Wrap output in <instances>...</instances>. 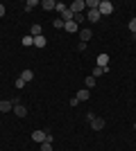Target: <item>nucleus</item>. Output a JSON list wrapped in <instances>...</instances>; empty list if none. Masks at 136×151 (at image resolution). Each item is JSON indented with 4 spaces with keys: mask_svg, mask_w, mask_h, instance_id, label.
I'll return each instance as SVG.
<instances>
[{
    "mask_svg": "<svg viewBox=\"0 0 136 151\" xmlns=\"http://www.w3.org/2000/svg\"><path fill=\"white\" fill-rule=\"evenodd\" d=\"M97 12H100V16H109V14H113V2H109V0H100Z\"/></svg>",
    "mask_w": 136,
    "mask_h": 151,
    "instance_id": "nucleus-1",
    "label": "nucleus"
},
{
    "mask_svg": "<svg viewBox=\"0 0 136 151\" xmlns=\"http://www.w3.org/2000/svg\"><path fill=\"white\" fill-rule=\"evenodd\" d=\"M84 9H86V2H84V0H75V2L71 5V12L73 14H82Z\"/></svg>",
    "mask_w": 136,
    "mask_h": 151,
    "instance_id": "nucleus-2",
    "label": "nucleus"
},
{
    "mask_svg": "<svg viewBox=\"0 0 136 151\" xmlns=\"http://www.w3.org/2000/svg\"><path fill=\"white\" fill-rule=\"evenodd\" d=\"M79 38H82V43H89L91 38H93V32H91L89 27H82V29H79Z\"/></svg>",
    "mask_w": 136,
    "mask_h": 151,
    "instance_id": "nucleus-3",
    "label": "nucleus"
},
{
    "mask_svg": "<svg viewBox=\"0 0 136 151\" xmlns=\"http://www.w3.org/2000/svg\"><path fill=\"white\" fill-rule=\"evenodd\" d=\"M95 65H100V68H109V54H97Z\"/></svg>",
    "mask_w": 136,
    "mask_h": 151,
    "instance_id": "nucleus-4",
    "label": "nucleus"
},
{
    "mask_svg": "<svg viewBox=\"0 0 136 151\" xmlns=\"http://www.w3.org/2000/svg\"><path fill=\"white\" fill-rule=\"evenodd\" d=\"M91 129H93V131H102L104 129V117H97L95 115V120L91 122Z\"/></svg>",
    "mask_w": 136,
    "mask_h": 151,
    "instance_id": "nucleus-5",
    "label": "nucleus"
},
{
    "mask_svg": "<svg viewBox=\"0 0 136 151\" xmlns=\"http://www.w3.org/2000/svg\"><path fill=\"white\" fill-rule=\"evenodd\" d=\"M9 111H14L12 99H2V101H0V113H9Z\"/></svg>",
    "mask_w": 136,
    "mask_h": 151,
    "instance_id": "nucleus-6",
    "label": "nucleus"
},
{
    "mask_svg": "<svg viewBox=\"0 0 136 151\" xmlns=\"http://www.w3.org/2000/svg\"><path fill=\"white\" fill-rule=\"evenodd\" d=\"M73 16H75V14H73V12H71V7H66L64 12L59 14V18L64 20V23H71V20H73Z\"/></svg>",
    "mask_w": 136,
    "mask_h": 151,
    "instance_id": "nucleus-7",
    "label": "nucleus"
},
{
    "mask_svg": "<svg viewBox=\"0 0 136 151\" xmlns=\"http://www.w3.org/2000/svg\"><path fill=\"white\" fill-rule=\"evenodd\" d=\"M64 29L68 32V34H75V32H79V25L75 20H71V23H64Z\"/></svg>",
    "mask_w": 136,
    "mask_h": 151,
    "instance_id": "nucleus-8",
    "label": "nucleus"
},
{
    "mask_svg": "<svg viewBox=\"0 0 136 151\" xmlns=\"http://www.w3.org/2000/svg\"><path fill=\"white\" fill-rule=\"evenodd\" d=\"M45 135H48V131H34L32 133V140L41 145V142H45Z\"/></svg>",
    "mask_w": 136,
    "mask_h": 151,
    "instance_id": "nucleus-9",
    "label": "nucleus"
},
{
    "mask_svg": "<svg viewBox=\"0 0 136 151\" xmlns=\"http://www.w3.org/2000/svg\"><path fill=\"white\" fill-rule=\"evenodd\" d=\"M20 79H23V81H32V79H34V72H32V68H25V70H23V72H20Z\"/></svg>",
    "mask_w": 136,
    "mask_h": 151,
    "instance_id": "nucleus-10",
    "label": "nucleus"
},
{
    "mask_svg": "<svg viewBox=\"0 0 136 151\" xmlns=\"http://www.w3.org/2000/svg\"><path fill=\"white\" fill-rule=\"evenodd\" d=\"M14 115H16V117H25V115H27V108L23 106V104H16V106H14Z\"/></svg>",
    "mask_w": 136,
    "mask_h": 151,
    "instance_id": "nucleus-11",
    "label": "nucleus"
},
{
    "mask_svg": "<svg viewBox=\"0 0 136 151\" xmlns=\"http://www.w3.org/2000/svg\"><path fill=\"white\" fill-rule=\"evenodd\" d=\"M86 18H89L91 23H97V20H100V12H97V9H89V12H86Z\"/></svg>",
    "mask_w": 136,
    "mask_h": 151,
    "instance_id": "nucleus-12",
    "label": "nucleus"
},
{
    "mask_svg": "<svg viewBox=\"0 0 136 151\" xmlns=\"http://www.w3.org/2000/svg\"><path fill=\"white\" fill-rule=\"evenodd\" d=\"M107 72H109V68H100V65H95V68H93V72H91V77H102V75H107Z\"/></svg>",
    "mask_w": 136,
    "mask_h": 151,
    "instance_id": "nucleus-13",
    "label": "nucleus"
},
{
    "mask_svg": "<svg viewBox=\"0 0 136 151\" xmlns=\"http://www.w3.org/2000/svg\"><path fill=\"white\" fill-rule=\"evenodd\" d=\"M75 97H77L79 101H86L91 97V93H89V88H82V90H77V95H75Z\"/></svg>",
    "mask_w": 136,
    "mask_h": 151,
    "instance_id": "nucleus-14",
    "label": "nucleus"
},
{
    "mask_svg": "<svg viewBox=\"0 0 136 151\" xmlns=\"http://www.w3.org/2000/svg\"><path fill=\"white\" fill-rule=\"evenodd\" d=\"M55 7H57L55 0H43V2H41V9H45V12H52Z\"/></svg>",
    "mask_w": 136,
    "mask_h": 151,
    "instance_id": "nucleus-15",
    "label": "nucleus"
},
{
    "mask_svg": "<svg viewBox=\"0 0 136 151\" xmlns=\"http://www.w3.org/2000/svg\"><path fill=\"white\" fill-rule=\"evenodd\" d=\"M32 38H36V36H43V29H41V25H32V34H30Z\"/></svg>",
    "mask_w": 136,
    "mask_h": 151,
    "instance_id": "nucleus-16",
    "label": "nucleus"
},
{
    "mask_svg": "<svg viewBox=\"0 0 136 151\" xmlns=\"http://www.w3.org/2000/svg\"><path fill=\"white\" fill-rule=\"evenodd\" d=\"M45 43H48L45 36H36V38H34V47H45Z\"/></svg>",
    "mask_w": 136,
    "mask_h": 151,
    "instance_id": "nucleus-17",
    "label": "nucleus"
},
{
    "mask_svg": "<svg viewBox=\"0 0 136 151\" xmlns=\"http://www.w3.org/2000/svg\"><path fill=\"white\" fill-rule=\"evenodd\" d=\"M100 7V0H86V12L89 9H97Z\"/></svg>",
    "mask_w": 136,
    "mask_h": 151,
    "instance_id": "nucleus-18",
    "label": "nucleus"
},
{
    "mask_svg": "<svg viewBox=\"0 0 136 151\" xmlns=\"http://www.w3.org/2000/svg\"><path fill=\"white\" fill-rule=\"evenodd\" d=\"M39 5H41V2H36V0H27V2H25V12H32L34 7H39Z\"/></svg>",
    "mask_w": 136,
    "mask_h": 151,
    "instance_id": "nucleus-19",
    "label": "nucleus"
},
{
    "mask_svg": "<svg viewBox=\"0 0 136 151\" xmlns=\"http://www.w3.org/2000/svg\"><path fill=\"white\" fill-rule=\"evenodd\" d=\"M20 43L25 45V47H32V45H34V38H32V36H23V41H20Z\"/></svg>",
    "mask_w": 136,
    "mask_h": 151,
    "instance_id": "nucleus-20",
    "label": "nucleus"
},
{
    "mask_svg": "<svg viewBox=\"0 0 136 151\" xmlns=\"http://www.w3.org/2000/svg\"><path fill=\"white\" fill-rule=\"evenodd\" d=\"M52 27H57V29H64V20H61V18H55V20H52Z\"/></svg>",
    "mask_w": 136,
    "mask_h": 151,
    "instance_id": "nucleus-21",
    "label": "nucleus"
},
{
    "mask_svg": "<svg viewBox=\"0 0 136 151\" xmlns=\"http://www.w3.org/2000/svg\"><path fill=\"white\" fill-rule=\"evenodd\" d=\"M84 18H86L84 14H75V16H73V20H75L77 25H79V23H84Z\"/></svg>",
    "mask_w": 136,
    "mask_h": 151,
    "instance_id": "nucleus-22",
    "label": "nucleus"
},
{
    "mask_svg": "<svg viewBox=\"0 0 136 151\" xmlns=\"http://www.w3.org/2000/svg\"><path fill=\"white\" fill-rule=\"evenodd\" d=\"M14 86H16V90H23V88H25V81H23V79H20V77H18V79H16V83H14Z\"/></svg>",
    "mask_w": 136,
    "mask_h": 151,
    "instance_id": "nucleus-23",
    "label": "nucleus"
},
{
    "mask_svg": "<svg viewBox=\"0 0 136 151\" xmlns=\"http://www.w3.org/2000/svg\"><path fill=\"white\" fill-rule=\"evenodd\" d=\"M95 86V77H86V88H93Z\"/></svg>",
    "mask_w": 136,
    "mask_h": 151,
    "instance_id": "nucleus-24",
    "label": "nucleus"
},
{
    "mask_svg": "<svg viewBox=\"0 0 136 151\" xmlns=\"http://www.w3.org/2000/svg\"><path fill=\"white\" fill-rule=\"evenodd\" d=\"M41 151H52V142H41Z\"/></svg>",
    "mask_w": 136,
    "mask_h": 151,
    "instance_id": "nucleus-25",
    "label": "nucleus"
},
{
    "mask_svg": "<svg viewBox=\"0 0 136 151\" xmlns=\"http://www.w3.org/2000/svg\"><path fill=\"white\" fill-rule=\"evenodd\" d=\"M129 32H132V34H136V16L129 20Z\"/></svg>",
    "mask_w": 136,
    "mask_h": 151,
    "instance_id": "nucleus-26",
    "label": "nucleus"
},
{
    "mask_svg": "<svg viewBox=\"0 0 136 151\" xmlns=\"http://www.w3.org/2000/svg\"><path fill=\"white\" fill-rule=\"evenodd\" d=\"M77 104H79V99H77V97H71V101H68V106H71V108H75Z\"/></svg>",
    "mask_w": 136,
    "mask_h": 151,
    "instance_id": "nucleus-27",
    "label": "nucleus"
},
{
    "mask_svg": "<svg viewBox=\"0 0 136 151\" xmlns=\"http://www.w3.org/2000/svg\"><path fill=\"white\" fill-rule=\"evenodd\" d=\"M64 9H66V5H64V2H57V7H55V12H59V14H61Z\"/></svg>",
    "mask_w": 136,
    "mask_h": 151,
    "instance_id": "nucleus-28",
    "label": "nucleus"
},
{
    "mask_svg": "<svg viewBox=\"0 0 136 151\" xmlns=\"http://www.w3.org/2000/svg\"><path fill=\"white\" fill-rule=\"evenodd\" d=\"M86 120H89V124H91V122L95 120V113H86Z\"/></svg>",
    "mask_w": 136,
    "mask_h": 151,
    "instance_id": "nucleus-29",
    "label": "nucleus"
},
{
    "mask_svg": "<svg viewBox=\"0 0 136 151\" xmlns=\"http://www.w3.org/2000/svg\"><path fill=\"white\" fill-rule=\"evenodd\" d=\"M5 12H7V9H5V5H0V18L5 16Z\"/></svg>",
    "mask_w": 136,
    "mask_h": 151,
    "instance_id": "nucleus-30",
    "label": "nucleus"
},
{
    "mask_svg": "<svg viewBox=\"0 0 136 151\" xmlns=\"http://www.w3.org/2000/svg\"><path fill=\"white\" fill-rule=\"evenodd\" d=\"M132 41H136V34H132Z\"/></svg>",
    "mask_w": 136,
    "mask_h": 151,
    "instance_id": "nucleus-31",
    "label": "nucleus"
},
{
    "mask_svg": "<svg viewBox=\"0 0 136 151\" xmlns=\"http://www.w3.org/2000/svg\"><path fill=\"white\" fill-rule=\"evenodd\" d=\"M134 129H136V124H134Z\"/></svg>",
    "mask_w": 136,
    "mask_h": 151,
    "instance_id": "nucleus-32",
    "label": "nucleus"
}]
</instances>
